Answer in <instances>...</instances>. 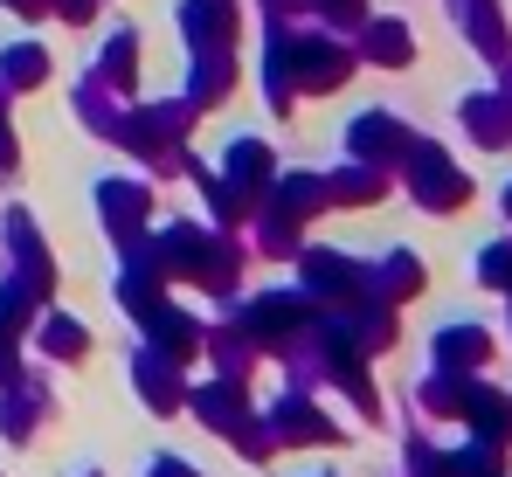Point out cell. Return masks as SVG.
<instances>
[{
	"instance_id": "5bb4252c",
	"label": "cell",
	"mask_w": 512,
	"mask_h": 477,
	"mask_svg": "<svg viewBox=\"0 0 512 477\" xmlns=\"http://www.w3.org/2000/svg\"><path fill=\"white\" fill-rule=\"evenodd\" d=\"M146 332H153V353H167L173 367H180V360H187V353L201 346V325H194L187 312H167V305L146 318Z\"/></svg>"
},
{
	"instance_id": "44dd1931",
	"label": "cell",
	"mask_w": 512,
	"mask_h": 477,
	"mask_svg": "<svg viewBox=\"0 0 512 477\" xmlns=\"http://www.w3.org/2000/svg\"><path fill=\"white\" fill-rule=\"evenodd\" d=\"M42 346H49L56 360H77V353H84V346H90V332H84V325H77V318L49 312V318H42Z\"/></svg>"
},
{
	"instance_id": "d4e9b609",
	"label": "cell",
	"mask_w": 512,
	"mask_h": 477,
	"mask_svg": "<svg viewBox=\"0 0 512 477\" xmlns=\"http://www.w3.org/2000/svg\"><path fill=\"white\" fill-rule=\"evenodd\" d=\"M478 277H485L492 291H512V242H492V249L478 256Z\"/></svg>"
},
{
	"instance_id": "4fadbf2b",
	"label": "cell",
	"mask_w": 512,
	"mask_h": 477,
	"mask_svg": "<svg viewBox=\"0 0 512 477\" xmlns=\"http://www.w3.org/2000/svg\"><path fill=\"white\" fill-rule=\"evenodd\" d=\"M485 353H492V339H485L478 325H443V332H436V367H443V374H471Z\"/></svg>"
},
{
	"instance_id": "4316f807",
	"label": "cell",
	"mask_w": 512,
	"mask_h": 477,
	"mask_svg": "<svg viewBox=\"0 0 512 477\" xmlns=\"http://www.w3.org/2000/svg\"><path fill=\"white\" fill-rule=\"evenodd\" d=\"M208 201H215V215H222V222H236V215L250 208V201H243V194H236L229 180H215V187H208Z\"/></svg>"
},
{
	"instance_id": "8fae6325",
	"label": "cell",
	"mask_w": 512,
	"mask_h": 477,
	"mask_svg": "<svg viewBox=\"0 0 512 477\" xmlns=\"http://www.w3.org/2000/svg\"><path fill=\"white\" fill-rule=\"evenodd\" d=\"M263 429H270V443H333V422H326V415H319V408H312L305 395L277 401Z\"/></svg>"
},
{
	"instance_id": "484cf974",
	"label": "cell",
	"mask_w": 512,
	"mask_h": 477,
	"mask_svg": "<svg viewBox=\"0 0 512 477\" xmlns=\"http://www.w3.org/2000/svg\"><path fill=\"white\" fill-rule=\"evenodd\" d=\"M104 77L132 83V35H118V42H111V49H104Z\"/></svg>"
},
{
	"instance_id": "9c48e42d",
	"label": "cell",
	"mask_w": 512,
	"mask_h": 477,
	"mask_svg": "<svg viewBox=\"0 0 512 477\" xmlns=\"http://www.w3.org/2000/svg\"><path fill=\"white\" fill-rule=\"evenodd\" d=\"M132 388H139V401H146L153 415H173V408L187 401V381H180V367H173L167 353H153V346L132 360Z\"/></svg>"
},
{
	"instance_id": "30bf717a",
	"label": "cell",
	"mask_w": 512,
	"mask_h": 477,
	"mask_svg": "<svg viewBox=\"0 0 512 477\" xmlns=\"http://www.w3.org/2000/svg\"><path fill=\"white\" fill-rule=\"evenodd\" d=\"M409 153V132L395 125V118H381V111H367V118H353V159L360 166H388V159H402Z\"/></svg>"
},
{
	"instance_id": "d6986e66",
	"label": "cell",
	"mask_w": 512,
	"mask_h": 477,
	"mask_svg": "<svg viewBox=\"0 0 512 477\" xmlns=\"http://www.w3.org/2000/svg\"><path fill=\"white\" fill-rule=\"evenodd\" d=\"M374 284H381V298H416V291H423V263H416L409 249H395V256L381 263Z\"/></svg>"
},
{
	"instance_id": "cb8c5ba5",
	"label": "cell",
	"mask_w": 512,
	"mask_h": 477,
	"mask_svg": "<svg viewBox=\"0 0 512 477\" xmlns=\"http://www.w3.org/2000/svg\"><path fill=\"white\" fill-rule=\"evenodd\" d=\"M367 56H374V63H409V35H402V21H374Z\"/></svg>"
},
{
	"instance_id": "3957f363",
	"label": "cell",
	"mask_w": 512,
	"mask_h": 477,
	"mask_svg": "<svg viewBox=\"0 0 512 477\" xmlns=\"http://www.w3.org/2000/svg\"><path fill=\"white\" fill-rule=\"evenodd\" d=\"M305 318H312V298H305V291H263V298H250V305L236 312V339H243L250 353L256 346H284Z\"/></svg>"
},
{
	"instance_id": "5b68a950",
	"label": "cell",
	"mask_w": 512,
	"mask_h": 477,
	"mask_svg": "<svg viewBox=\"0 0 512 477\" xmlns=\"http://www.w3.org/2000/svg\"><path fill=\"white\" fill-rule=\"evenodd\" d=\"M402 159H409V187H416V201H423V208L443 215V208H457V201H464V173L450 166V153H436V146H409Z\"/></svg>"
},
{
	"instance_id": "9a60e30c",
	"label": "cell",
	"mask_w": 512,
	"mask_h": 477,
	"mask_svg": "<svg viewBox=\"0 0 512 477\" xmlns=\"http://www.w3.org/2000/svg\"><path fill=\"white\" fill-rule=\"evenodd\" d=\"M222 180L250 201L256 187H270V153H263L256 139H236V146H229V159H222Z\"/></svg>"
},
{
	"instance_id": "4dcf8cb0",
	"label": "cell",
	"mask_w": 512,
	"mask_h": 477,
	"mask_svg": "<svg viewBox=\"0 0 512 477\" xmlns=\"http://www.w3.org/2000/svg\"><path fill=\"white\" fill-rule=\"evenodd\" d=\"M506 215H512V187H506Z\"/></svg>"
},
{
	"instance_id": "ba28073f",
	"label": "cell",
	"mask_w": 512,
	"mask_h": 477,
	"mask_svg": "<svg viewBox=\"0 0 512 477\" xmlns=\"http://www.w3.org/2000/svg\"><path fill=\"white\" fill-rule=\"evenodd\" d=\"M284 70H291V83H305V90H333V83L353 70V56H346L340 42H284Z\"/></svg>"
},
{
	"instance_id": "1f68e13d",
	"label": "cell",
	"mask_w": 512,
	"mask_h": 477,
	"mask_svg": "<svg viewBox=\"0 0 512 477\" xmlns=\"http://www.w3.org/2000/svg\"><path fill=\"white\" fill-rule=\"evenodd\" d=\"M14 7H35V0H14Z\"/></svg>"
},
{
	"instance_id": "6da1fadb",
	"label": "cell",
	"mask_w": 512,
	"mask_h": 477,
	"mask_svg": "<svg viewBox=\"0 0 512 477\" xmlns=\"http://www.w3.org/2000/svg\"><path fill=\"white\" fill-rule=\"evenodd\" d=\"M153 263H160V277H194L201 291H229V284H236V249L222 236H208V229H194V222L160 229Z\"/></svg>"
},
{
	"instance_id": "ffe728a7",
	"label": "cell",
	"mask_w": 512,
	"mask_h": 477,
	"mask_svg": "<svg viewBox=\"0 0 512 477\" xmlns=\"http://www.w3.org/2000/svg\"><path fill=\"white\" fill-rule=\"evenodd\" d=\"M374 194H381V173H374V166H346V173L326 180V201H353V208H360V201H374Z\"/></svg>"
},
{
	"instance_id": "52a82bcc",
	"label": "cell",
	"mask_w": 512,
	"mask_h": 477,
	"mask_svg": "<svg viewBox=\"0 0 512 477\" xmlns=\"http://www.w3.org/2000/svg\"><path fill=\"white\" fill-rule=\"evenodd\" d=\"M97 208H104V222H111L118 249L146 242V208H153V194H146L139 180H104V187H97Z\"/></svg>"
},
{
	"instance_id": "ac0fdd59",
	"label": "cell",
	"mask_w": 512,
	"mask_h": 477,
	"mask_svg": "<svg viewBox=\"0 0 512 477\" xmlns=\"http://www.w3.org/2000/svg\"><path fill=\"white\" fill-rule=\"evenodd\" d=\"M35 408H42V388H28V381H14L7 395H0V436H28L35 429Z\"/></svg>"
},
{
	"instance_id": "d6a6232c",
	"label": "cell",
	"mask_w": 512,
	"mask_h": 477,
	"mask_svg": "<svg viewBox=\"0 0 512 477\" xmlns=\"http://www.w3.org/2000/svg\"><path fill=\"white\" fill-rule=\"evenodd\" d=\"M84 477H97V471H84Z\"/></svg>"
},
{
	"instance_id": "603a6c76",
	"label": "cell",
	"mask_w": 512,
	"mask_h": 477,
	"mask_svg": "<svg viewBox=\"0 0 512 477\" xmlns=\"http://www.w3.org/2000/svg\"><path fill=\"white\" fill-rule=\"evenodd\" d=\"M35 312H42V305H35V298H28V291L7 277V284H0V339L14 346V339H21V325H28Z\"/></svg>"
},
{
	"instance_id": "83f0119b",
	"label": "cell",
	"mask_w": 512,
	"mask_h": 477,
	"mask_svg": "<svg viewBox=\"0 0 512 477\" xmlns=\"http://www.w3.org/2000/svg\"><path fill=\"white\" fill-rule=\"evenodd\" d=\"M153 477H201V471H194V464H180V457H160V464H153Z\"/></svg>"
},
{
	"instance_id": "8992f818",
	"label": "cell",
	"mask_w": 512,
	"mask_h": 477,
	"mask_svg": "<svg viewBox=\"0 0 512 477\" xmlns=\"http://www.w3.org/2000/svg\"><path fill=\"white\" fill-rule=\"evenodd\" d=\"M7 242H14V284L35 298V305H49V249H42V236H35V222L21 215V208H7Z\"/></svg>"
},
{
	"instance_id": "e0dca14e",
	"label": "cell",
	"mask_w": 512,
	"mask_h": 477,
	"mask_svg": "<svg viewBox=\"0 0 512 477\" xmlns=\"http://www.w3.org/2000/svg\"><path fill=\"white\" fill-rule=\"evenodd\" d=\"M464 125H471L485 146H512V97H471V104H464Z\"/></svg>"
},
{
	"instance_id": "7c38bea8",
	"label": "cell",
	"mask_w": 512,
	"mask_h": 477,
	"mask_svg": "<svg viewBox=\"0 0 512 477\" xmlns=\"http://www.w3.org/2000/svg\"><path fill=\"white\" fill-rule=\"evenodd\" d=\"M457 415H464V422L478 429V443H485V450L512 436V401H506V395H492V388H464Z\"/></svg>"
},
{
	"instance_id": "f546056e",
	"label": "cell",
	"mask_w": 512,
	"mask_h": 477,
	"mask_svg": "<svg viewBox=\"0 0 512 477\" xmlns=\"http://www.w3.org/2000/svg\"><path fill=\"white\" fill-rule=\"evenodd\" d=\"M0 173H14V132H7V118H0Z\"/></svg>"
},
{
	"instance_id": "f1b7e54d",
	"label": "cell",
	"mask_w": 512,
	"mask_h": 477,
	"mask_svg": "<svg viewBox=\"0 0 512 477\" xmlns=\"http://www.w3.org/2000/svg\"><path fill=\"white\" fill-rule=\"evenodd\" d=\"M319 7H326L333 21H360V0H319Z\"/></svg>"
},
{
	"instance_id": "7402d4cb",
	"label": "cell",
	"mask_w": 512,
	"mask_h": 477,
	"mask_svg": "<svg viewBox=\"0 0 512 477\" xmlns=\"http://www.w3.org/2000/svg\"><path fill=\"white\" fill-rule=\"evenodd\" d=\"M0 77L14 83V90H28V83L49 77V56H42L35 42H14V49H7V63H0Z\"/></svg>"
},
{
	"instance_id": "7a4b0ae2",
	"label": "cell",
	"mask_w": 512,
	"mask_h": 477,
	"mask_svg": "<svg viewBox=\"0 0 512 477\" xmlns=\"http://www.w3.org/2000/svg\"><path fill=\"white\" fill-rule=\"evenodd\" d=\"M187 408H194L215 436H236V443H243V457H263V450H270V429H256V422H250V401H243L236 381H208V388H194Z\"/></svg>"
},
{
	"instance_id": "2e32d148",
	"label": "cell",
	"mask_w": 512,
	"mask_h": 477,
	"mask_svg": "<svg viewBox=\"0 0 512 477\" xmlns=\"http://www.w3.org/2000/svg\"><path fill=\"white\" fill-rule=\"evenodd\" d=\"M319 208H326V180H312V173H291V180L277 187V208H270V215L298 229V222H305V215H319Z\"/></svg>"
},
{
	"instance_id": "277c9868",
	"label": "cell",
	"mask_w": 512,
	"mask_h": 477,
	"mask_svg": "<svg viewBox=\"0 0 512 477\" xmlns=\"http://www.w3.org/2000/svg\"><path fill=\"white\" fill-rule=\"evenodd\" d=\"M180 28L194 56H236V0H187Z\"/></svg>"
}]
</instances>
